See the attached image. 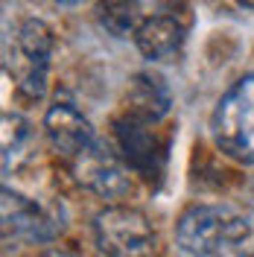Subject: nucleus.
Returning a JSON list of instances; mask_svg holds the SVG:
<instances>
[{"label":"nucleus","mask_w":254,"mask_h":257,"mask_svg":"<svg viewBox=\"0 0 254 257\" xmlns=\"http://www.w3.org/2000/svg\"><path fill=\"white\" fill-rule=\"evenodd\" d=\"M114 138H117V146L123 152V161L138 176H143L146 181L164 176L170 141L158 132L155 117H146V114L126 108L123 117L114 120Z\"/></svg>","instance_id":"obj_4"},{"label":"nucleus","mask_w":254,"mask_h":257,"mask_svg":"<svg viewBox=\"0 0 254 257\" xmlns=\"http://www.w3.org/2000/svg\"><path fill=\"white\" fill-rule=\"evenodd\" d=\"M44 132H47L53 149L59 155H64L67 161L73 155H79L88 144L96 141L91 120L73 102H64V99H56L47 108V114H44Z\"/></svg>","instance_id":"obj_9"},{"label":"nucleus","mask_w":254,"mask_h":257,"mask_svg":"<svg viewBox=\"0 0 254 257\" xmlns=\"http://www.w3.org/2000/svg\"><path fill=\"white\" fill-rule=\"evenodd\" d=\"M94 240L105 257H152L158 237L143 210L111 205L94 216Z\"/></svg>","instance_id":"obj_3"},{"label":"nucleus","mask_w":254,"mask_h":257,"mask_svg":"<svg viewBox=\"0 0 254 257\" xmlns=\"http://www.w3.org/2000/svg\"><path fill=\"white\" fill-rule=\"evenodd\" d=\"M187 30H190V24L184 15H178L175 9H161L155 15L143 18L141 30L135 32V44L143 59L164 62V59H173L184 47Z\"/></svg>","instance_id":"obj_8"},{"label":"nucleus","mask_w":254,"mask_h":257,"mask_svg":"<svg viewBox=\"0 0 254 257\" xmlns=\"http://www.w3.org/2000/svg\"><path fill=\"white\" fill-rule=\"evenodd\" d=\"M96 15L114 38H129L143 24V0H99Z\"/></svg>","instance_id":"obj_11"},{"label":"nucleus","mask_w":254,"mask_h":257,"mask_svg":"<svg viewBox=\"0 0 254 257\" xmlns=\"http://www.w3.org/2000/svg\"><path fill=\"white\" fill-rule=\"evenodd\" d=\"M170 105H173L170 88H167V82L161 79L158 73L143 70V73H138L132 79V91H129V108L132 111L164 120L167 111H170Z\"/></svg>","instance_id":"obj_10"},{"label":"nucleus","mask_w":254,"mask_h":257,"mask_svg":"<svg viewBox=\"0 0 254 257\" xmlns=\"http://www.w3.org/2000/svg\"><path fill=\"white\" fill-rule=\"evenodd\" d=\"M32 149V126L21 114H3V173L18 167V161L27 158Z\"/></svg>","instance_id":"obj_12"},{"label":"nucleus","mask_w":254,"mask_h":257,"mask_svg":"<svg viewBox=\"0 0 254 257\" xmlns=\"http://www.w3.org/2000/svg\"><path fill=\"white\" fill-rule=\"evenodd\" d=\"M239 6H245V9H254V0H239Z\"/></svg>","instance_id":"obj_14"},{"label":"nucleus","mask_w":254,"mask_h":257,"mask_svg":"<svg viewBox=\"0 0 254 257\" xmlns=\"http://www.w3.org/2000/svg\"><path fill=\"white\" fill-rule=\"evenodd\" d=\"M56 3H62V6H73V3H79V0H56Z\"/></svg>","instance_id":"obj_15"},{"label":"nucleus","mask_w":254,"mask_h":257,"mask_svg":"<svg viewBox=\"0 0 254 257\" xmlns=\"http://www.w3.org/2000/svg\"><path fill=\"white\" fill-rule=\"evenodd\" d=\"M213 144L228 158L239 164H254V73L222 94L216 108L210 114Z\"/></svg>","instance_id":"obj_2"},{"label":"nucleus","mask_w":254,"mask_h":257,"mask_svg":"<svg viewBox=\"0 0 254 257\" xmlns=\"http://www.w3.org/2000/svg\"><path fill=\"white\" fill-rule=\"evenodd\" d=\"M245 257H254V251H248V254H245Z\"/></svg>","instance_id":"obj_16"},{"label":"nucleus","mask_w":254,"mask_h":257,"mask_svg":"<svg viewBox=\"0 0 254 257\" xmlns=\"http://www.w3.org/2000/svg\"><path fill=\"white\" fill-rule=\"evenodd\" d=\"M245 202H248V205L254 208V178L248 181V184H245Z\"/></svg>","instance_id":"obj_13"},{"label":"nucleus","mask_w":254,"mask_h":257,"mask_svg":"<svg viewBox=\"0 0 254 257\" xmlns=\"http://www.w3.org/2000/svg\"><path fill=\"white\" fill-rule=\"evenodd\" d=\"M245 216L222 205H193L175 222V240L193 257H225L248 240Z\"/></svg>","instance_id":"obj_1"},{"label":"nucleus","mask_w":254,"mask_h":257,"mask_svg":"<svg viewBox=\"0 0 254 257\" xmlns=\"http://www.w3.org/2000/svg\"><path fill=\"white\" fill-rule=\"evenodd\" d=\"M70 173L76 178V184L85 190L96 193L102 199H117L129 193V176L123 170L120 158L111 152V146L102 144L96 138L94 144H88L79 155L70 158Z\"/></svg>","instance_id":"obj_6"},{"label":"nucleus","mask_w":254,"mask_h":257,"mask_svg":"<svg viewBox=\"0 0 254 257\" xmlns=\"http://www.w3.org/2000/svg\"><path fill=\"white\" fill-rule=\"evenodd\" d=\"M3 237L9 240H24V242H50L62 225L56 222V216L44 205H38L35 199L24 193L3 187Z\"/></svg>","instance_id":"obj_7"},{"label":"nucleus","mask_w":254,"mask_h":257,"mask_svg":"<svg viewBox=\"0 0 254 257\" xmlns=\"http://www.w3.org/2000/svg\"><path fill=\"white\" fill-rule=\"evenodd\" d=\"M56 50V35L41 18H27L15 32V85L27 99H41L47 91V70Z\"/></svg>","instance_id":"obj_5"}]
</instances>
